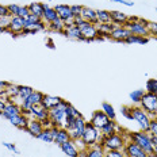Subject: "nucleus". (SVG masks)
I'll list each match as a JSON object with an SVG mask.
<instances>
[{"label":"nucleus","mask_w":157,"mask_h":157,"mask_svg":"<svg viewBox=\"0 0 157 157\" xmlns=\"http://www.w3.org/2000/svg\"><path fill=\"white\" fill-rule=\"evenodd\" d=\"M127 140H129V133L122 130V132L115 133L110 137L100 136L99 144L104 150H122L125 148Z\"/></svg>","instance_id":"f257e3e1"},{"label":"nucleus","mask_w":157,"mask_h":157,"mask_svg":"<svg viewBox=\"0 0 157 157\" xmlns=\"http://www.w3.org/2000/svg\"><path fill=\"white\" fill-rule=\"evenodd\" d=\"M68 104H69V102L63 99L56 107L49 110V118H50V121H52V126H54V127H64L65 126V119H67L65 109H67Z\"/></svg>","instance_id":"f03ea898"},{"label":"nucleus","mask_w":157,"mask_h":157,"mask_svg":"<svg viewBox=\"0 0 157 157\" xmlns=\"http://www.w3.org/2000/svg\"><path fill=\"white\" fill-rule=\"evenodd\" d=\"M129 140L133 141L134 144L141 148L144 152L148 155V153L153 152V145L152 141H150V134L148 132H144V130H138V132H130L129 133Z\"/></svg>","instance_id":"7ed1b4c3"},{"label":"nucleus","mask_w":157,"mask_h":157,"mask_svg":"<svg viewBox=\"0 0 157 157\" xmlns=\"http://www.w3.org/2000/svg\"><path fill=\"white\" fill-rule=\"evenodd\" d=\"M100 130L96 129L91 122H87L86 123V129H84V133L81 136V141L86 145V148H92L95 144L99 142L100 140Z\"/></svg>","instance_id":"20e7f679"},{"label":"nucleus","mask_w":157,"mask_h":157,"mask_svg":"<svg viewBox=\"0 0 157 157\" xmlns=\"http://www.w3.org/2000/svg\"><path fill=\"white\" fill-rule=\"evenodd\" d=\"M140 106L144 109V111L149 114L150 118H156L157 115V94L145 92L141 99Z\"/></svg>","instance_id":"39448f33"},{"label":"nucleus","mask_w":157,"mask_h":157,"mask_svg":"<svg viewBox=\"0 0 157 157\" xmlns=\"http://www.w3.org/2000/svg\"><path fill=\"white\" fill-rule=\"evenodd\" d=\"M149 21L146 19L140 18L138 21H127L125 27L129 29L130 33L133 35H142V37H149V31L146 29V25H148Z\"/></svg>","instance_id":"423d86ee"},{"label":"nucleus","mask_w":157,"mask_h":157,"mask_svg":"<svg viewBox=\"0 0 157 157\" xmlns=\"http://www.w3.org/2000/svg\"><path fill=\"white\" fill-rule=\"evenodd\" d=\"M150 119H152V118L149 117V114L146 113V111H144L141 106H133V121H136V122L138 123L141 130L148 132Z\"/></svg>","instance_id":"0eeeda50"},{"label":"nucleus","mask_w":157,"mask_h":157,"mask_svg":"<svg viewBox=\"0 0 157 157\" xmlns=\"http://www.w3.org/2000/svg\"><path fill=\"white\" fill-rule=\"evenodd\" d=\"M19 114H22L21 104H18L16 102H14L12 99H7V100H6V106H4V109H3L2 117L6 118V119H10V118H12L15 115H19Z\"/></svg>","instance_id":"6e6552de"},{"label":"nucleus","mask_w":157,"mask_h":157,"mask_svg":"<svg viewBox=\"0 0 157 157\" xmlns=\"http://www.w3.org/2000/svg\"><path fill=\"white\" fill-rule=\"evenodd\" d=\"M122 152L125 153L126 157H146V153L140 148L137 144H134L133 141L127 140L125 148L122 149Z\"/></svg>","instance_id":"1a4fd4ad"},{"label":"nucleus","mask_w":157,"mask_h":157,"mask_svg":"<svg viewBox=\"0 0 157 157\" xmlns=\"http://www.w3.org/2000/svg\"><path fill=\"white\" fill-rule=\"evenodd\" d=\"M86 123H87V121L84 119L83 115L76 118V121H75V127L69 132L71 140L76 141V140L81 138V136H83V133H84V129H86Z\"/></svg>","instance_id":"9d476101"},{"label":"nucleus","mask_w":157,"mask_h":157,"mask_svg":"<svg viewBox=\"0 0 157 157\" xmlns=\"http://www.w3.org/2000/svg\"><path fill=\"white\" fill-rule=\"evenodd\" d=\"M80 30H81V34H83V37L86 38L87 42L96 41V38H98L96 25H92V23H90V22H84V25L80 27Z\"/></svg>","instance_id":"9b49d317"},{"label":"nucleus","mask_w":157,"mask_h":157,"mask_svg":"<svg viewBox=\"0 0 157 157\" xmlns=\"http://www.w3.org/2000/svg\"><path fill=\"white\" fill-rule=\"evenodd\" d=\"M54 10L57 11V15L64 23H68V22H73L75 16L71 11V6L68 4H57L54 7Z\"/></svg>","instance_id":"f8f14e48"},{"label":"nucleus","mask_w":157,"mask_h":157,"mask_svg":"<svg viewBox=\"0 0 157 157\" xmlns=\"http://www.w3.org/2000/svg\"><path fill=\"white\" fill-rule=\"evenodd\" d=\"M130 35H132V33L125 26H115V29L111 31V39L117 42H123V44Z\"/></svg>","instance_id":"ddd939ff"},{"label":"nucleus","mask_w":157,"mask_h":157,"mask_svg":"<svg viewBox=\"0 0 157 157\" xmlns=\"http://www.w3.org/2000/svg\"><path fill=\"white\" fill-rule=\"evenodd\" d=\"M25 29V19L21 16H11V22H10V27L7 30H11L12 37H18Z\"/></svg>","instance_id":"4468645a"},{"label":"nucleus","mask_w":157,"mask_h":157,"mask_svg":"<svg viewBox=\"0 0 157 157\" xmlns=\"http://www.w3.org/2000/svg\"><path fill=\"white\" fill-rule=\"evenodd\" d=\"M29 118H31V119H37V121H45L49 118V110L45 109V107H42L41 104L39 106H33L31 110L29 111L27 114Z\"/></svg>","instance_id":"2eb2a0df"},{"label":"nucleus","mask_w":157,"mask_h":157,"mask_svg":"<svg viewBox=\"0 0 157 157\" xmlns=\"http://www.w3.org/2000/svg\"><path fill=\"white\" fill-rule=\"evenodd\" d=\"M109 119H110V118L107 117L102 110H96V111H94L92 115H91L90 122L92 123V125L96 127V129H99V130H100L104 125H106L107 122H109Z\"/></svg>","instance_id":"dca6fc26"},{"label":"nucleus","mask_w":157,"mask_h":157,"mask_svg":"<svg viewBox=\"0 0 157 157\" xmlns=\"http://www.w3.org/2000/svg\"><path fill=\"white\" fill-rule=\"evenodd\" d=\"M42 130H44V125H42V122L41 121H37V119H29V125H27V127H26V130L25 132H27L30 136H33V137H37L39 136V134L42 133Z\"/></svg>","instance_id":"f3484780"},{"label":"nucleus","mask_w":157,"mask_h":157,"mask_svg":"<svg viewBox=\"0 0 157 157\" xmlns=\"http://www.w3.org/2000/svg\"><path fill=\"white\" fill-rule=\"evenodd\" d=\"M119 132H122V129H121V126L113 119H109V122L100 129V134L104 137H110V136H113V134L119 133Z\"/></svg>","instance_id":"a211bd4d"},{"label":"nucleus","mask_w":157,"mask_h":157,"mask_svg":"<svg viewBox=\"0 0 157 157\" xmlns=\"http://www.w3.org/2000/svg\"><path fill=\"white\" fill-rule=\"evenodd\" d=\"M29 119H30V118L22 113V114H19V115L10 118L8 121L12 126L18 127V129H21V130H26V127H27V125H29Z\"/></svg>","instance_id":"6ab92c4d"},{"label":"nucleus","mask_w":157,"mask_h":157,"mask_svg":"<svg viewBox=\"0 0 157 157\" xmlns=\"http://www.w3.org/2000/svg\"><path fill=\"white\" fill-rule=\"evenodd\" d=\"M80 16L86 22H90V23H92V25H99V21H98V16H96V10H94L91 7H84L83 6Z\"/></svg>","instance_id":"aec40b11"},{"label":"nucleus","mask_w":157,"mask_h":157,"mask_svg":"<svg viewBox=\"0 0 157 157\" xmlns=\"http://www.w3.org/2000/svg\"><path fill=\"white\" fill-rule=\"evenodd\" d=\"M60 148L64 152V155H67L68 157H77V155H78V148L73 140H69L68 142L63 144Z\"/></svg>","instance_id":"412c9836"},{"label":"nucleus","mask_w":157,"mask_h":157,"mask_svg":"<svg viewBox=\"0 0 157 157\" xmlns=\"http://www.w3.org/2000/svg\"><path fill=\"white\" fill-rule=\"evenodd\" d=\"M111 14V23L115 26H125L129 21V15L122 11H110Z\"/></svg>","instance_id":"4be33fe9"},{"label":"nucleus","mask_w":157,"mask_h":157,"mask_svg":"<svg viewBox=\"0 0 157 157\" xmlns=\"http://www.w3.org/2000/svg\"><path fill=\"white\" fill-rule=\"evenodd\" d=\"M61 100H63V98H60V96H53V95H46V94H45L41 106L45 107V109H48V110H52L53 107L57 106Z\"/></svg>","instance_id":"5701e85b"},{"label":"nucleus","mask_w":157,"mask_h":157,"mask_svg":"<svg viewBox=\"0 0 157 157\" xmlns=\"http://www.w3.org/2000/svg\"><path fill=\"white\" fill-rule=\"evenodd\" d=\"M63 35H65L67 38L69 39H77V41H86V38L83 37L81 34V30L77 27V26H73L71 29H65L63 31Z\"/></svg>","instance_id":"b1692460"},{"label":"nucleus","mask_w":157,"mask_h":157,"mask_svg":"<svg viewBox=\"0 0 157 157\" xmlns=\"http://www.w3.org/2000/svg\"><path fill=\"white\" fill-rule=\"evenodd\" d=\"M33 91H34V88H31V87H29V86H19V94H18V96H16L15 99H12V100L16 102L18 104H21L25 99H27V98L33 94Z\"/></svg>","instance_id":"393cba45"},{"label":"nucleus","mask_w":157,"mask_h":157,"mask_svg":"<svg viewBox=\"0 0 157 157\" xmlns=\"http://www.w3.org/2000/svg\"><path fill=\"white\" fill-rule=\"evenodd\" d=\"M71 140V136H69V132H68L65 127H60L58 129V133H57V137L54 138V142L56 145H58V146H61L65 142H68Z\"/></svg>","instance_id":"a878e982"},{"label":"nucleus","mask_w":157,"mask_h":157,"mask_svg":"<svg viewBox=\"0 0 157 157\" xmlns=\"http://www.w3.org/2000/svg\"><path fill=\"white\" fill-rule=\"evenodd\" d=\"M58 19V15H57V11L54 10V7H48L45 8L44 11V15H42V21L45 22V23H53L54 21H57Z\"/></svg>","instance_id":"bb28decb"},{"label":"nucleus","mask_w":157,"mask_h":157,"mask_svg":"<svg viewBox=\"0 0 157 157\" xmlns=\"http://www.w3.org/2000/svg\"><path fill=\"white\" fill-rule=\"evenodd\" d=\"M87 157H106L104 149L100 146V144H95L92 148H87Z\"/></svg>","instance_id":"cd10ccee"},{"label":"nucleus","mask_w":157,"mask_h":157,"mask_svg":"<svg viewBox=\"0 0 157 157\" xmlns=\"http://www.w3.org/2000/svg\"><path fill=\"white\" fill-rule=\"evenodd\" d=\"M44 95H45V94H42V92H39V91H35V90H34V91H33V94L27 98V99H25V100L30 103L31 106H39V104L42 103Z\"/></svg>","instance_id":"c85d7f7f"},{"label":"nucleus","mask_w":157,"mask_h":157,"mask_svg":"<svg viewBox=\"0 0 157 157\" xmlns=\"http://www.w3.org/2000/svg\"><path fill=\"white\" fill-rule=\"evenodd\" d=\"M29 7V11H30V14H34L39 16V18H42V15H44V3H38V2H34V3H30V4L27 6Z\"/></svg>","instance_id":"c756f323"},{"label":"nucleus","mask_w":157,"mask_h":157,"mask_svg":"<svg viewBox=\"0 0 157 157\" xmlns=\"http://www.w3.org/2000/svg\"><path fill=\"white\" fill-rule=\"evenodd\" d=\"M102 111H103L104 114H106L107 117L110 118V119L115 121V118H117V111H115V109H114V106H111V103L103 102V103H102Z\"/></svg>","instance_id":"7c9ffc66"},{"label":"nucleus","mask_w":157,"mask_h":157,"mask_svg":"<svg viewBox=\"0 0 157 157\" xmlns=\"http://www.w3.org/2000/svg\"><path fill=\"white\" fill-rule=\"evenodd\" d=\"M96 16L99 23H111V14L109 10H96Z\"/></svg>","instance_id":"2f4dec72"},{"label":"nucleus","mask_w":157,"mask_h":157,"mask_svg":"<svg viewBox=\"0 0 157 157\" xmlns=\"http://www.w3.org/2000/svg\"><path fill=\"white\" fill-rule=\"evenodd\" d=\"M146 91L145 90H134L133 92H130V99H132V103L133 106H140V103H141V99L144 96V94H145Z\"/></svg>","instance_id":"473e14b6"},{"label":"nucleus","mask_w":157,"mask_h":157,"mask_svg":"<svg viewBox=\"0 0 157 157\" xmlns=\"http://www.w3.org/2000/svg\"><path fill=\"white\" fill-rule=\"evenodd\" d=\"M64 29H65V23L61 21L60 18H58L57 21H54L53 23H49L48 25V30L54 31V33H60V34H63Z\"/></svg>","instance_id":"72a5a7b5"},{"label":"nucleus","mask_w":157,"mask_h":157,"mask_svg":"<svg viewBox=\"0 0 157 157\" xmlns=\"http://www.w3.org/2000/svg\"><path fill=\"white\" fill-rule=\"evenodd\" d=\"M149 37H142V35H130L125 41V44H138V45H145L148 44Z\"/></svg>","instance_id":"f704fd0d"},{"label":"nucleus","mask_w":157,"mask_h":157,"mask_svg":"<svg viewBox=\"0 0 157 157\" xmlns=\"http://www.w3.org/2000/svg\"><path fill=\"white\" fill-rule=\"evenodd\" d=\"M37 138L41 140V141H44V142H46V144L54 142V138H53V136H52V133H50V129H44L42 130V133L39 134Z\"/></svg>","instance_id":"c9c22d12"},{"label":"nucleus","mask_w":157,"mask_h":157,"mask_svg":"<svg viewBox=\"0 0 157 157\" xmlns=\"http://www.w3.org/2000/svg\"><path fill=\"white\" fill-rule=\"evenodd\" d=\"M42 18H39V16L34 15V14H30L27 16V18L25 19V29H33V26H34L37 22H39Z\"/></svg>","instance_id":"e433bc0d"},{"label":"nucleus","mask_w":157,"mask_h":157,"mask_svg":"<svg viewBox=\"0 0 157 157\" xmlns=\"http://www.w3.org/2000/svg\"><path fill=\"white\" fill-rule=\"evenodd\" d=\"M65 115H67V118H78L81 115L80 111H78L75 106H72V104L69 103L67 106V109H65Z\"/></svg>","instance_id":"4c0bfd02"},{"label":"nucleus","mask_w":157,"mask_h":157,"mask_svg":"<svg viewBox=\"0 0 157 157\" xmlns=\"http://www.w3.org/2000/svg\"><path fill=\"white\" fill-rule=\"evenodd\" d=\"M145 91L150 94H157V78H148L146 80Z\"/></svg>","instance_id":"58836bf2"},{"label":"nucleus","mask_w":157,"mask_h":157,"mask_svg":"<svg viewBox=\"0 0 157 157\" xmlns=\"http://www.w3.org/2000/svg\"><path fill=\"white\" fill-rule=\"evenodd\" d=\"M121 114L126 119L133 121V106H122L121 107Z\"/></svg>","instance_id":"ea45409f"},{"label":"nucleus","mask_w":157,"mask_h":157,"mask_svg":"<svg viewBox=\"0 0 157 157\" xmlns=\"http://www.w3.org/2000/svg\"><path fill=\"white\" fill-rule=\"evenodd\" d=\"M146 29L149 31V37H157V22H153V21H149L148 25H146Z\"/></svg>","instance_id":"a19ab883"},{"label":"nucleus","mask_w":157,"mask_h":157,"mask_svg":"<svg viewBox=\"0 0 157 157\" xmlns=\"http://www.w3.org/2000/svg\"><path fill=\"white\" fill-rule=\"evenodd\" d=\"M148 133L150 134V136H157V119L156 118H152V119H150Z\"/></svg>","instance_id":"79ce46f5"},{"label":"nucleus","mask_w":157,"mask_h":157,"mask_svg":"<svg viewBox=\"0 0 157 157\" xmlns=\"http://www.w3.org/2000/svg\"><path fill=\"white\" fill-rule=\"evenodd\" d=\"M29 15H30V11H29V7H27V6H19L18 14H16L15 16H21V18L26 19Z\"/></svg>","instance_id":"37998d69"},{"label":"nucleus","mask_w":157,"mask_h":157,"mask_svg":"<svg viewBox=\"0 0 157 157\" xmlns=\"http://www.w3.org/2000/svg\"><path fill=\"white\" fill-rule=\"evenodd\" d=\"M106 157H126L122 150H104Z\"/></svg>","instance_id":"c03bdc74"},{"label":"nucleus","mask_w":157,"mask_h":157,"mask_svg":"<svg viewBox=\"0 0 157 157\" xmlns=\"http://www.w3.org/2000/svg\"><path fill=\"white\" fill-rule=\"evenodd\" d=\"M81 10H83V6L81 4H72L71 6V11H72V14H73V16H80Z\"/></svg>","instance_id":"a18cd8bd"},{"label":"nucleus","mask_w":157,"mask_h":157,"mask_svg":"<svg viewBox=\"0 0 157 157\" xmlns=\"http://www.w3.org/2000/svg\"><path fill=\"white\" fill-rule=\"evenodd\" d=\"M4 16H12V15L10 14L7 6H4V4L0 3V18H4Z\"/></svg>","instance_id":"49530a36"},{"label":"nucleus","mask_w":157,"mask_h":157,"mask_svg":"<svg viewBox=\"0 0 157 157\" xmlns=\"http://www.w3.org/2000/svg\"><path fill=\"white\" fill-rule=\"evenodd\" d=\"M3 146L4 148H7L8 150H11V152H14L15 155H19V150L16 149V146H15V144H11V142H3Z\"/></svg>","instance_id":"de8ad7c7"},{"label":"nucleus","mask_w":157,"mask_h":157,"mask_svg":"<svg viewBox=\"0 0 157 157\" xmlns=\"http://www.w3.org/2000/svg\"><path fill=\"white\" fill-rule=\"evenodd\" d=\"M10 22H11V16H4V18H0V25L7 30L10 27Z\"/></svg>","instance_id":"09e8293b"},{"label":"nucleus","mask_w":157,"mask_h":157,"mask_svg":"<svg viewBox=\"0 0 157 157\" xmlns=\"http://www.w3.org/2000/svg\"><path fill=\"white\" fill-rule=\"evenodd\" d=\"M7 7H8L10 14H11L12 16H15L16 14H18V10H19V6L18 4H8Z\"/></svg>","instance_id":"8fccbe9b"},{"label":"nucleus","mask_w":157,"mask_h":157,"mask_svg":"<svg viewBox=\"0 0 157 157\" xmlns=\"http://www.w3.org/2000/svg\"><path fill=\"white\" fill-rule=\"evenodd\" d=\"M110 2L119 3V4H123V6H126V7H133V6H134V3L129 2V0H110Z\"/></svg>","instance_id":"3c124183"},{"label":"nucleus","mask_w":157,"mask_h":157,"mask_svg":"<svg viewBox=\"0 0 157 157\" xmlns=\"http://www.w3.org/2000/svg\"><path fill=\"white\" fill-rule=\"evenodd\" d=\"M42 125H44V129H50V127H52V121H50V118H48V119L42 121Z\"/></svg>","instance_id":"603ef678"},{"label":"nucleus","mask_w":157,"mask_h":157,"mask_svg":"<svg viewBox=\"0 0 157 157\" xmlns=\"http://www.w3.org/2000/svg\"><path fill=\"white\" fill-rule=\"evenodd\" d=\"M8 86V83L7 81H3V80H0V95H2L3 92H4V90L7 88Z\"/></svg>","instance_id":"864d4df0"},{"label":"nucleus","mask_w":157,"mask_h":157,"mask_svg":"<svg viewBox=\"0 0 157 157\" xmlns=\"http://www.w3.org/2000/svg\"><path fill=\"white\" fill-rule=\"evenodd\" d=\"M4 106H6V99L0 96V115L3 114V109H4Z\"/></svg>","instance_id":"5fc2aeb1"},{"label":"nucleus","mask_w":157,"mask_h":157,"mask_svg":"<svg viewBox=\"0 0 157 157\" xmlns=\"http://www.w3.org/2000/svg\"><path fill=\"white\" fill-rule=\"evenodd\" d=\"M150 141H152L153 148H157V136H150Z\"/></svg>","instance_id":"6e6d98bb"},{"label":"nucleus","mask_w":157,"mask_h":157,"mask_svg":"<svg viewBox=\"0 0 157 157\" xmlns=\"http://www.w3.org/2000/svg\"><path fill=\"white\" fill-rule=\"evenodd\" d=\"M77 157H87V148H86V149H80V150H78Z\"/></svg>","instance_id":"4d7b16f0"},{"label":"nucleus","mask_w":157,"mask_h":157,"mask_svg":"<svg viewBox=\"0 0 157 157\" xmlns=\"http://www.w3.org/2000/svg\"><path fill=\"white\" fill-rule=\"evenodd\" d=\"M3 33H6V29L3 27L2 25H0V34H3Z\"/></svg>","instance_id":"13d9d810"},{"label":"nucleus","mask_w":157,"mask_h":157,"mask_svg":"<svg viewBox=\"0 0 157 157\" xmlns=\"http://www.w3.org/2000/svg\"><path fill=\"white\" fill-rule=\"evenodd\" d=\"M146 157H156V155H155V153H148V155H146Z\"/></svg>","instance_id":"bf43d9fd"},{"label":"nucleus","mask_w":157,"mask_h":157,"mask_svg":"<svg viewBox=\"0 0 157 157\" xmlns=\"http://www.w3.org/2000/svg\"><path fill=\"white\" fill-rule=\"evenodd\" d=\"M153 153H155V155H156V157H157V148H155V149H153Z\"/></svg>","instance_id":"052dcab7"},{"label":"nucleus","mask_w":157,"mask_h":157,"mask_svg":"<svg viewBox=\"0 0 157 157\" xmlns=\"http://www.w3.org/2000/svg\"><path fill=\"white\" fill-rule=\"evenodd\" d=\"M49 2H53V0H49Z\"/></svg>","instance_id":"680f3d73"}]
</instances>
